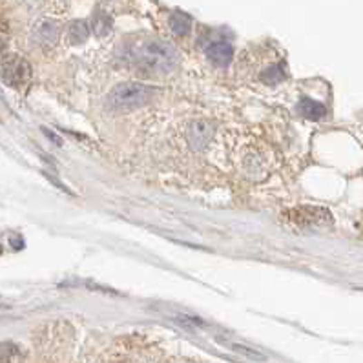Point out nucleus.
Masks as SVG:
<instances>
[{
  "mask_svg": "<svg viewBox=\"0 0 363 363\" xmlns=\"http://www.w3.org/2000/svg\"><path fill=\"white\" fill-rule=\"evenodd\" d=\"M92 28H94L95 35H99V37L108 35L110 30H112V19H110L106 13H97V15L94 17Z\"/></svg>",
  "mask_w": 363,
  "mask_h": 363,
  "instance_id": "9b49d317",
  "label": "nucleus"
},
{
  "mask_svg": "<svg viewBox=\"0 0 363 363\" xmlns=\"http://www.w3.org/2000/svg\"><path fill=\"white\" fill-rule=\"evenodd\" d=\"M168 24H170V30L176 33V35H187V33L192 30V19L188 15H185V13H179V11L170 17Z\"/></svg>",
  "mask_w": 363,
  "mask_h": 363,
  "instance_id": "1a4fd4ad",
  "label": "nucleus"
},
{
  "mask_svg": "<svg viewBox=\"0 0 363 363\" xmlns=\"http://www.w3.org/2000/svg\"><path fill=\"white\" fill-rule=\"evenodd\" d=\"M152 95V88L141 83H125L115 86L108 95V104L114 108H139L148 103Z\"/></svg>",
  "mask_w": 363,
  "mask_h": 363,
  "instance_id": "f03ea898",
  "label": "nucleus"
},
{
  "mask_svg": "<svg viewBox=\"0 0 363 363\" xmlns=\"http://www.w3.org/2000/svg\"><path fill=\"white\" fill-rule=\"evenodd\" d=\"M130 59L141 66L157 70V72H168L177 64V52L163 41H146L132 48Z\"/></svg>",
  "mask_w": 363,
  "mask_h": 363,
  "instance_id": "f257e3e1",
  "label": "nucleus"
},
{
  "mask_svg": "<svg viewBox=\"0 0 363 363\" xmlns=\"http://www.w3.org/2000/svg\"><path fill=\"white\" fill-rule=\"evenodd\" d=\"M207 57L210 59L214 64H218V66H229L234 59V50L229 42H212V44L207 48Z\"/></svg>",
  "mask_w": 363,
  "mask_h": 363,
  "instance_id": "423d86ee",
  "label": "nucleus"
},
{
  "mask_svg": "<svg viewBox=\"0 0 363 363\" xmlns=\"http://www.w3.org/2000/svg\"><path fill=\"white\" fill-rule=\"evenodd\" d=\"M33 39H35L41 46H53L59 39V26L53 21L39 22L35 32H33Z\"/></svg>",
  "mask_w": 363,
  "mask_h": 363,
  "instance_id": "0eeeda50",
  "label": "nucleus"
},
{
  "mask_svg": "<svg viewBox=\"0 0 363 363\" xmlns=\"http://www.w3.org/2000/svg\"><path fill=\"white\" fill-rule=\"evenodd\" d=\"M42 132H44V135H46L48 139H52L55 145H63V139H61V137H57V135L53 134L52 130H48V128H42Z\"/></svg>",
  "mask_w": 363,
  "mask_h": 363,
  "instance_id": "4468645a",
  "label": "nucleus"
},
{
  "mask_svg": "<svg viewBox=\"0 0 363 363\" xmlns=\"http://www.w3.org/2000/svg\"><path fill=\"white\" fill-rule=\"evenodd\" d=\"M10 241H11V247H13V249H15V250H21L22 247H24V241H22L21 236H17V238H15V236H13V238H11Z\"/></svg>",
  "mask_w": 363,
  "mask_h": 363,
  "instance_id": "2eb2a0df",
  "label": "nucleus"
},
{
  "mask_svg": "<svg viewBox=\"0 0 363 363\" xmlns=\"http://www.w3.org/2000/svg\"><path fill=\"white\" fill-rule=\"evenodd\" d=\"M214 137V125L210 121H194L187 132V141L190 148L196 152L207 148L210 139Z\"/></svg>",
  "mask_w": 363,
  "mask_h": 363,
  "instance_id": "39448f33",
  "label": "nucleus"
},
{
  "mask_svg": "<svg viewBox=\"0 0 363 363\" xmlns=\"http://www.w3.org/2000/svg\"><path fill=\"white\" fill-rule=\"evenodd\" d=\"M0 79L8 86L19 88L32 79V66L22 57H8L0 66Z\"/></svg>",
  "mask_w": 363,
  "mask_h": 363,
  "instance_id": "7ed1b4c3",
  "label": "nucleus"
},
{
  "mask_svg": "<svg viewBox=\"0 0 363 363\" xmlns=\"http://www.w3.org/2000/svg\"><path fill=\"white\" fill-rule=\"evenodd\" d=\"M300 112L301 115L305 117V119H311V121H320L325 117V114H327V110H325V106L320 103H316V101L312 99H303L300 103Z\"/></svg>",
  "mask_w": 363,
  "mask_h": 363,
  "instance_id": "6e6552de",
  "label": "nucleus"
},
{
  "mask_svg": "<svg viewBox=\"0 0 363 363\" xmlns=\"http://www.w3.org/2000/svg\"><path fill=\"white\" fill-rule=\"evenodd\" d=\"M283 79H285V73H283V70H281L278 64L267 68V70L263 72V81L267 84H278V83H281Z\"/></svg>",
  "mask_w": 363,
  "mask_h": 363,
  "instance_id": "f8f14e48",
  "label": "nucleus"
},
{
  "mask_svg": "<svg viewBox=\"0 0 363 363\" xmlns=\"http://www.w3.org/2000/svg\"><path fill=\"white\" fill-rule=\"evenodd\" d=\"M291 221L301 227H325L332 225V216L329 210L322 207H300L289 212Z\"/></svg>",
  "mask_w": 363,
  "mask_h": 363,
  "instance_id": "20e7f679",
  "label": "nucleus"
},
{
  "mask_svg": "<svg viewBox=\"0 0 363 363\" xmlns=\"http://www.w3.org/2000/svg\"><path fill=\"white\" fill-rule=\"evenodd\" d=\"M0 254H2V247H0Z\"/></svg>",
  "mask_w": 363,
  "mask_h": 363,
  "instance_id": "dca6fc26",
  "label": "nucleus"
},
{
  "mask_svg": "<svg viewBox=\"0 0 363 363\" xmlns=\"http://www.w3.org/2000/svg\"><path fill=\"white\" fill-rule=\"evenodd\" d=\"M68 35H70V42L72 44H83V42L88 41L90 37V28L84 21L73 22L70 30H68Z\"/></svg>",
  "mask_w": 363,
  "mask_h": 363,
  "instance_id": "9d476101",
  "label": "nucleus"
},
{
  "mask_svg": "<svg viewBox=\"0 0 363 363\" xmlns=\"http://www.w3.org/2000/svg\"><path fill=\"white\" fill-rule=\"evenodd\" d=\"M232 349L234 351H239V353L245 354V356H252V358H256V360H263V356H261V354H258L256 351H252V349L243 347V345H232Z\"/></svg>",
  "mask_w": 363,
  "mask_h": 363,
  "instance_id": "ddd939ff",
  "label": "nucleus"
}]
</instances>
